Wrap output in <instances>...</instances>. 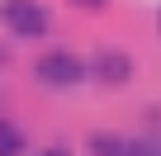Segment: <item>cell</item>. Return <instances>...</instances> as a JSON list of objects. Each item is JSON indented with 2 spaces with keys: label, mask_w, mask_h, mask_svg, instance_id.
I'll use <instances>...</instances> for the list:
<instances>
[{
  "label": "cell",
  "mask_w": 161,
  "mask_h": 156,
  "mask_svg": "<svg viewBox=\"0 0 161 156\" xmlns=\"http://www.w3.org/2000/svg\"><path fill=\"white\" fill-rule=\"evenodd\" d=\"M156 24H161V19H156Z\"/></svg>",
  "instance_id": "obj_9"
},
{
  "label": "cell",
  "mask_w": 161,
  "mask_h": 156,
  "mask_svg": "<svg viewBox=\"0 0 161 156\" xmlns=\"http://www.w3.org/2000/svg\"><path fill=\"white\" fill-rule=\"evenodd\" d=\"M90 151H95V156H123V142H119V137H95Z\"/></svg>",
  "instance_id": "obj_5"
},
{
  "label": "cell",
  "mask_w": 161,
  "mask_h": 156,
  "mask_svg": "<svg viewBox=\"0 0 161 156\" xmlns=\"http://www.w3.org/2000/svg\"><path fill=\"white\" fill-rule=\"evenodd\" d=\"M0 19H5L19 38H38V33H47V10L38 5V0H5V5H0Z\"/></svg>",
  "instance_id": "obj_1"
},
{
  "label": "cell",
  "mask_w": 161,
  "mask_h": 156,
  "mask_svg": "<svg viewBox=\"0 0 161 156\" xmlns=\"http://www.w3.org/2000/svg\"><path fill=\"white\" fill-rule=\"evenodd\" d=\"M123 156H161L156 142H123Z\"/></svg>",
  "instance_id": "obj_6"
},
{
  "label": "cell",
  "mask_w": 161,
  "mask_h": 156,
  "mask_svg": "<svg viewBox=\"0 0 161 156\" xmlns=\"http://www.w3.org/2000/svg\"><path fill=\"white\" fill-rule=\"evenodd\" d=\"M76 5H86V10H104L109 0H76Z\"/></svg>",
  "instance_id": "obj_7"
},
{
  "label": "cell",
  "mask_w": 161,
  "mask_h": 156,
  "mask_svg": "<svg viewBox=\"0 0 161 156\" xmlns=\"http://www.w3.org/2000/svg\"><path fill=\"white\" fill-rule=\"evenodd\" d=\"M80 76H86V66H80L71 52H47L38 62V81L43 85H76Z\"/></svg>",
  "instance_id": "obj_2"
},
{
  "label": "cell",
  "mask_w": 161,
  "mask_h": 156,
  "mask_svg": "<svg viewBox=\"0 0 161 156\" xmlns=\"http://www.w3.org/2000/svg\"><path fill=\"white\" fill-rule=\"evenodd\" d=\"M95 76H100V85H123L128 76H133L128 52H119V47H100V57H95Z\"/></svg>",
  "instance_id": "obj_3"
},
{
  "label": "cell",
  "mask_w": 161,
  "mask_h": 156,
  "mask_svg": "<svg viewBox=\"0 0 161 156\" xmlns=\"http://www.w3.org/2000/svg\"><path fill=\"white\" fill-rule=\"evenodd\" d=\"M0 156H24V128L0 118Z\"/></svg>",
  "instance_id": "obj_4"
},
{
  "label": "cell",
  "mask_w": 161,
  "mask_h": 156,
  "mask_svg": "<svg viewBox=\"0 0 161 156\" xmlns=\"http://www.w3.org/2000/svg\"><path fill=\"white\" fill-rule=\"evenodd\" d=\"M43 156H66V151H62V147H52V151H43Z\"/></svg>",
  "instance_id": "obj_8"
}]
</instances>
